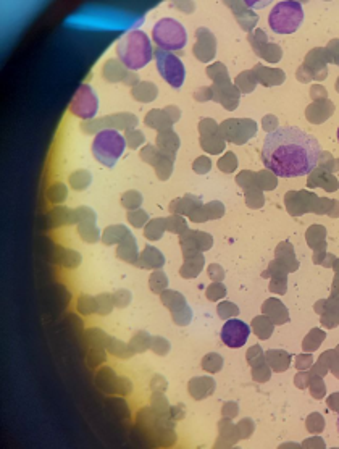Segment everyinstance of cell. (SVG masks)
I'll return each mask as SVG.
<instances>
[{"label": "cell", "mask_w": 339, "mask_h": 449, "mask_svg": "<svg viewBox=\"0 0 339 449\" xmlns=\"http://www.w3.org/2000/svg\"><path fill=\"white\" fill-rule=\"evenodd\" d=\"M320 155L318 141L296 126H281L268 132L262 147L265 168L278 178L310 175L320 163Z\"/></svg>", "instance_id": "obj_1"}, {"label": "cell", "mask_w": 339, "mask_h": 449, "mask_svg": "<svg viewBox=\"0 0 339 449\" xmlns=\"http://www.w3.org/2000/svg\"><path fill=\"white\" fill-rule=\"evenodd\" d=\"M118 62L129 71H138L149 65L153 58V49L149 36L134 29L123 36L117 44Z\"/></svg>", "instance_id": "obj_2"}, {"label": "cell", "mask_w": 339, "mask_h": 449, "mask_svg": "<svg viewBox=\"0 0 339 449\" xmlns=\"http://www.w3.org/2000/svg\"><path fill=\"white\" fill-rule=\"evenodd\" d=\"M126 139L123 134H120L118 129L105 128L100 129L94 141H92V155L96 157L99 163H102L107 168H113L121 159V155L126 150Z\"/></svg>", "instance_id": "obj_3"}, {"label": "cell", "mask_w": 339, "mask_h": 449, "mask_svg": "<svg viewBox=\"0 0 339 449\" xmlns=\"http://www.w3.org/2000/svg\"><path fill=\"white\" fill-rule=\"evenodd\" d=\"M152 40L160 50L178 52L188 44V31L178 19L162 18L152 28Z\"/></svg>", "instance_id": "obj_4"}, {"label": "cell", "mask_w": 339, "mask_h": 449, "mask_svg": "<svg viewBox=\"0 0 339 449\" xmlns=\"http://www.w3.org/2000/svg\"><path fill=\"white\" fill-rule=\"evenodd\" d=\"M304 23V8L296 0L278 2L268 15V26L276 34H292Z\"/></svg>", "instance_id": "obj_5"}, {"label": "cell", "mask_w": 339, "mask_h": 449, "mask_svg": "<svg viewBox=\"0 0 339 449\" xmlns=\"http://www.w3.org/2000/svg\"><path fill=\"white\" fill-rule=\"evenodd\" d=\"M153 58H155V65L160 76L171 87L179 89L184 84V79H186V68H184V63L179 60V57H176L173 52H165V50L157 49L153 52Z\"/></svg>", "instance_id": "obj_6"}, {"label": "cell", "mask_w": 339, "mask_h": 449, "mask_svg": "<svg viewBox=\"0 0 339 449\" xmlns=\"http://www.w3.org/2000/svg\"><path fill=\"white\" fill-rule=\"evenodd\" d=\"M70 111L79 120H92L99 111V96L89 84H81L70 102Z\"/></svg>", "instance_id": "obj_7"}, {"label": "cell", "mask_w": 339, "mask_h": 449, "mask_svg": "<svg viewBox=\"0 0 339 449\" xmlns=\"http://www.w3.org/2000/svg\"><path fill=\"white\" fill-rule=\"evenodd\" d=\"M249 334H251L249 325L244 323L242 320H238V319L226 320V323L221 328V333H220L221 341L231 349L242 348V346L247 343Z\"/></svg>", "instance_id": "obj_8"}, {"label": "cell", "mask_w": 339, "mask_h": 449, "mask_svg": "<svg viewBox=\"0 0 339 449\" xmlns=\"http://www.w3.org/2000/svg\"><path fill=\"white\" fill-rule=\"evenodd\" d=\"M102 76H104L108 83H123L134 87L138 84V78L132 71L126 70L123 65H118L117 60H110L104 65V71H102Z\"/></svg>", "instance_id": "obj_9"}, {"label": "cell", "mask_w": 339, "mask_h": 449, "mask_svg": "<svg viewBox=\"0 0 339 449\" xmlns=\"http://www.w3.org/2000/svg\"><path fill=\"white\" fill-rule=\"evenodd\" d=\"M113 125L115 128H121V129H131V126H134L138 123V118L134 115H128V114H121V115H111V117H105V118H100L97 120L96 123L92 121L91 126L92 129H99L102 126V129H104V126L107 125Z\"/></svg>", "instance_id": "obj_10"}, {"label": "cell", "mask_w": 339, "mask_h": 449, "mask_svg": "<svg viewBox=\"0 0 339 449\" xmlns=\"http://www.w3.org/2000/svg\"><path fill=\"white\" fill-rule=\"evenodd\" d=\"M215 391V381L207 376H197L189 381V393L194 399H205V397L212 396Z\"/></svg>", "instance_id": "obj_11"}, {"label": "cell", "mask_w": 339, "mask_h": 449, "mask_svg": "<svg viewBox=\"0 0 339 449\" xmlns=\"http://www.w3.org/2000/svg\"><path fill=\"white\" fill-rule=\"evenodd\" d=\"M117 257L125 260L128 263H138V259H139V252H138V242L134 239V236H129L121 241L118 244L117 248Z\"/></svg>", "instance_id": "obj_12"}, {"label": "cell", "mask_w": 339, "mask_h": 449, "mask_svg": "<svg viewBox=\"0 0 339 449\" xmlns=\"http://www.w3.org/2000/svg\"><path fill=\"white\" fill-rule=\"evenodd\" d=\"M165 263V257L162 256V252H159L155 248L147 246L141 254L138 259V265L142 268H160L162 265Z\"/></svg>", "instance_id": "obj_13"}, {"label": "cell", "mask_w": 339, "mask_h": 449, "mask_svg": "<svg viewBox=\"0 0 339 449\" xmlns=\"http://www.w3.org/2000/svg\"><path fill=\"white\" fill-rule=\"evenodd\" d=\"M129 230L125 224H111V227L105 228L104 234H102V242L111 246V244H120L121 241H125L129 236Z\"/></svg>", "instance_id": "obj_14"}, {"label": "cell", "mask_w": 339, "mask_h": 449, "mask_svg": "<svg viewBox=\"0 0 339 449\" xmlns=\"http://www.w3.org/2000/svg\"><path fill=\"white\" fill-rule=\"evenodd\" d=\"M131 97L139 102H152L157 97V87L152 83H149V81H146V83H138L131 89Z\"/></svg>", "instance_id": "obj_15"}, {"label": "cell", "mask_w": 339, "mask_h": 449, "mask_svg": "<svg viewBox=\"0 0 339 449\" xmlns=\"http://www.w3.org/2000/svg\"><path fill=\"white\" fill-rule=\"evenodd\" d=\"M266 362L275 372H284L291 362V355L284 351H268L266 352Z\"/></svg>", "instance_id": "obj_16"}, {"label": "cell", "mask_w": 339, "mask_h": 449, "mask_svg": "<svg viewBox=\"0 0 339 449\" xmlns=\"http://www.w3.org/2000/svg\"><path fill=\"white\" fill-rule=\"evenodd\" d=\"M91 181H92V176L87 170H76L71 173L68 178L70 186L75 191H86L91 185Z\"/></svg>", "instance_id": "obj_17"}, {"label": "cell", "mask_w": 339, "mask_h": 449, "mask_svg": "<svg viewBox=\"0 0 339 449\" xmlns=\"http://www.w3.org/2000/svg\"><path fill=\"white\" fill-rule=\"evenodd\" d=\"M165 230H167V223H165V220H163V218L150 220L146 224V228H144V236H146L147 239H150V241H159Z\"/></svg>", "instance_id": "obj_18"}, {"label": "cell", "mask_w": 339, "mask_h": 449, "mask_svg": "<svg viewBox=\"0 0 339 449\" xmlns=\"http://www.w3.org/2000/svg\"><path fill=\"white\" fill-rule=\"evenodd\" d=\"M171 141H178V138L174 136L173 131H163L160 132V134L157 136V149L162 152V154H167V155H173L174 154V147H171Z\"/></svg>", "instance_id": "obj_19"}, {"label": "cell", "mask_w": 339, "mask_h": 449, "mask_svg": "<svg viewBox=\"0 0 339 449\" xmlns=\"http://www.w3.org/2000/svg\"><path fill=\"white\" fill-rule=\"evenodd\" d=\"M78 233L81 239L86 242H97L100 239V233L96 227V223H79Z\"/></svg>", "instance_id": "obj_20"}, {"label": "cell", "mask_w": 339, "mask_h": 449, "mask_svg": "<svg viewBox=\"0 0 339 449\" xmlns=\"http://www.w3.org/2000/svg\"><path fill=\"white\" fill-rule=\"evenodd\" d=\"M188 259V262L183 265V268H181V277L183 278H194L196 277V275L202 270V263H204V259L200 257L199 260H197V256L194 257L192 260L189 259V257H186Z\"/></svg>", "instance_id": "obj_21"}, {"label": "cell", "mask_w": 339, "mask_h": 449, "mask_svg": "<svg viewBox=\"0 0 339 449\" xmlns=\"http://www.w3.org/2000/svg\"><path fill=\"white\" fill-rule=\"evenodd\" d=\"M150 341L152 340H150V336L147 333L139 331V333H136L134 338L131 340L129 349H131L132 354H134V352H144L147 348H150Z\"/></svg>", "instance_id": "obj_22"}, {"label": "cell", "mask_w": 339, "mask_h": 449, "mask_svg": "<svg viewBox=\"0 0 339 449\" xmlns=\"http://www.w3.org/2000/svg\"><path fill=\"white\" fill-rule=\"evenodd\" d=\"M142 204V196L138 191H126L121 196V206L126 210H136Z\"/></svg>", "instance_id": "obj_23"}, {"label": "cell", "mask_w": 339, "mask_h": 449, "mask_svg": "<svg viewBox=\"0 0 339 449\" xmlns=\"http://www.w3.org/2000/svg\"><path fill=\"white\" fill-rule=\"evenodd\" d=\"M202 367H204V370L205 372H209V373H217V372H220L221 370V367H223V359L218 355V354H209V355H205L204 357V361H202Z\"/></svg>", "instance_id": "obj_24"}, {"label": "cell", "mask_w": 339, "mask_h": 449, "mask_svg": "<svg viewBox=\"0 0 339 449\" xmlns=\"http://www.w3.org/2000/svg\"><path fill=\"white\" fill-rule=\"evenodd\" d=\"M68 196V189L65 185H61V183H55V185L50 186V189L47 191V197L50 202L54 204H61Z\"/></svg>", "instance_id": "obj_25"}, {"label": "cell", "mask_w": 339, "mask_h": 449, "mask_svg": "<svg viewBox=\"0 0 339 449\" xmlns=\"http://www.w3.org/2000/svg\"><path fill=\"white\" fill-rule=\"evenodd\" d=\"M149 284H150V289L153 293H162L163 289L167 288L168 284V280H167V275L160 272V270H155L152 275H150V280H149Z\"/></svg>", "instance_id": "obj_26"}, {"label": "cell", "mask_w": 339, "mask_h": 449, "mask_svg": "<svg viewBox=\"0 0 339 449\" xmlns=\"http://www.w3.org/2000/svg\"><path fill=\"white\" fill-rule=\"evenodd\" d=\"M163 120H165V121H170L168 118H165V114H163V111L152 110L150 114L146 117V125L150 126V128H155V129H163V128L170 126V125H167V123H163Z\"/></svg>", "instance_id": "obj_27"}, {"label": "cell", "mask_w": 339, "mask_h": 449, "mask_svg": "<svg viewBox=\"0 0 339 449\" xmlns=\"http://www.w3.org/2000/svg\"><path fill=\"white\" fill-rule=\"evenodd\" d=\"M325 338V334L320 331V330H313L310 331L309 334H307V338L304 340V351L310 352V351H315L318 346L322 344V340Z\"/></svg>", "instance_id": "obj_28"}, {"label": "cell", "mask_w": 339, "mask_h": 449, "mask_svg": "<svg viewBox=\"0 0 339 449\" xmlns=\"http://www.w3.org/2000/svg\"><path fill=\"white\" fill-rule=\"evenodd\" d=\"M96 305H97L96 312L99 315H107V313L111 312L113 305H115V304H113V298L110 294H100V296H97V298H96Z\"/></svg>", "instance_id": "obj_29"}, {"label": "cell", "mask_w": 339, "mask_h": 449, "mask_svg": "<svg viewBox=\"0 0 339 449\" xmlns=\"http://www.w3.org/2000/svg\"><path fill=\"white\" fill-rule=\"evenodd\" d=\"M60 252H61V256H63V257L60 259V263L63 265V267H68V268H76L78 265H79V262H81V257H79V254H78V252L71 251V249H61Z\"/></svg>", "instance_id": "obj_30"}, {"label": "cell", "mask_w": 339, "mask_h": 449, "mask_svg": "<svg viewBox=\"0 0 339 449\" xmlns=\"http://www.w3.org/2000/svg\"><path fill=\"white\" fill-rule=\"evenodd\" d=\"M162 302L167 305V307H170V309H173V310H176L178 309V305H186L183 299V296H179L178 293H174V291H165L162 294Z\"/></svg>", "instance_id": "obj_31"}, {"label": "cell", "mask_w": 339, "mask_h": 449, "mask_svg": "<svg viewBox=\"0 0 339 449\" xmlns=\"http://www.w3.org/2000/svg\"><path fill=\"white\" fill-rule=\"evenodd\" d=\"M200 142H202V147L207 152H210V154H218V152H221L224 149V142L218 138H213V136H210V139L207 136H202Z\"/></svg>", "instance_id": "obj_32"}, {"label": "cell", "mask_w": 339, "mask_h": 449, "mask_svg": "<svg viewBox=\"0 0 339 449\" xmlns=\"http://www.w3.org/2000/svg\"><path fill=\"white\" fill-rule=\"evenodd\" d=\"M126 217H128L129 224H132V227H134V228H142L144 224L147 223V218H149L147 212H146V210H141V209L129 210Z\"/></svg>", "instance_id": "obj_33"}, {"label": "cell", "mask_w": 339, "mask_h": 449, "mask_svg": "<svg viewBox=\"0 0 339 449\" xmlns=\"http://www.w3.org/2000/svg\"><path fill=\"white\" fill-rule=\"evenodd\" d=\"M252 328H255V333L259 338H268L270 333H272V323L268 322V319L259 317V319L254 320Z\"/></svg>", "instance_id": "obj_34"}, {"label": "cell", "mask_w": 339, "mask_h": 449, "mask_svg": "<svg viewBox=\"0 0 339 449\" xmlns=\"http://www.w3.org/2000/svg\"><path fill=\"white\" fill-rule=\"evenodd\" d=\"M305 425H307V430H309L310 433H320L325 428V420H323L322 414L313 412L309 415V418H307Z\"/></svg>", "instance_id": "obj_35"}, {"label": "cell", "mask_w": 339, "mask_h": 449, "mask_svg": "<svg viewBox=\"0 0 339 449\" xmlns=\"http://www.w3.org/2000/svg\"><path fill=\"white\" fill-rule=\"evenodd\" d=\"M141 159H142L144 162H147V163H150V165L155 167V165H157V162H159V159H160V150H159L157 147H153V146L147 144V146H144L142 150H141Z\"/></svg>", "instance_id": "obj_36"}, {"label": "cell", "mask_w": 339, "mask_h": 449, "mask_svg": "<svg viewBox=\"0 0 339 449\" xmlns=\"http://www.w3.org/2000/svg\"><path fill=\"white\" fill-rule=\"evenodd\" d=\"M97 305H96V298H91V296H81L78 299V310L84 315H89L92 312H96Z\"/></svg>", "instance_id": "obj_37"}, {"label": "cell", "mask_w": 339, "mask_h": 449, "mask_svg": "<svg viewBox=\"0 0 339 449\" xmlns=\"http://www.w3.org/2000/svg\"><path fill=\"white\" fill-rule=\"evenodd\" d=\"M113 298V304H115V307H120V309H125L129 305L131 302V293L128 289H118L111 294Z\"/></svg>", "instance_id": "obj_38"}, {"label": "cell", "mask_w": 339, "mask_h": 449, "mask_svg": "<svg viewBox=\"0 0 339 449\" xmlns=\"http://www.w3.org/2000/svg\"><path fill=\"white\" fill-rule=\"evenodd\" d=\"M309 386H310V394L315 397V399H322V397H325L326 390H325L323 380L320 378V376H312L310 381H309Z\"/></svg>", "instance_id": "obj_39"}, {"label": "cell", "mask_w": 339, "mask_h": 449, "mask_svg": "<svg viewBox=\"0 0 339 449\" xmlns=\"http://www.w3.org/2000/svg\"><path fill=\"white\" fill-rule=\"evenodd\" d=\"M108 343V351L111 352V354H115V355H118V357H128L129 354H132L131 352V349H129V346H126V344H121V343H118L117 340H110V341H107Z\"/></svg>", "instance_id": "obj_40"}, {"label": "cell", "mask_w": 339, "mask_h": 449, "mask_svg": "<svg viewBox=\"0 0 339 449\" xmlns=\"http://www.w3.org/2000/svg\"><path fill=\"white\" fill-rule=\"evenodd\" d=\"M125 139H126V144H128L129 149H138L142 144V142H144L142 132L138 131V129H128Z\"/></svg>", "instance_id": "obj_41"}, {"label": "cell", "mask_w": 339, "mask_h": 449, "mask_svg": "<svg viewBox=\"0 0 339 449\" xmlns=\"http://www.w3.org/2000/svg\"><path fill=\"white\" fill-rule=\"evenodd\" d=\"M236 165H238V159H236L234 154H231V152H228V154H226L223 159H220V162H218V168L224 173H231L236 168Z\"/></svg>", "instance_id": "obj_42"}, {"label": "cell", "mask_w": 339, "mask_h": 449, "mask_svg": "<svg viewBox=\"0 0 339 449\" xmlns=\"http://www.w3.org/2000/svg\"><path fill=\"white\" fill-rule=\"evenodd\" d=\"M150 349L153 352H157L159 355H165L167 351H168V343H167V340H163V338H152Z\"/></svg>", "instance_id": "obj_43"}, {"label": "cell", "mask_w": 339, "mask_h": 449, "mask_svg": "<svg viewBox=\"0 0 339 449\" xmlns=\"http://www.w3.org/2000/svg\"><path fill=\"white\" fill-rule=\"evenodd\" d=\"M165 223H167V230H170V231H176V233H179V231H183V230H186V221L181 220L179 217L167 218Z\"/></svg>", "instance_id": "obj_44"}, {"label": "cell", "mask_w": 339, "mask_h": 449, "mask_svg": "<svg viewBox=\"0 0 339 449\" xmlns=\"http://www.w3.org/2000/svg\"><path fill=\"white\" fill-rule=\"evenodd\" d=\"M224 294H226V288L221 286V284H218V283L212 284V286L207 289V298L212 299V301H217V299L223 298Z\"/></svg>", "instance_id": "obj_45"}, {"label": "cell", "mask_w": 339, "mask_h": 449, "mask_svg": "<svg viewBox=\"0 0 339 449\" xmlns=\"http://www.w3.org/2000/svg\"><path fill=\"white\" fill-rule=\"evenodd\" d=\"M236 430L241 432L239 433V438H247L252 435V430H254V423L249 420V418H245V420L239 422V425L236 426Z\"/></svg>", "instance_id": "obj_46"}, {"label": "cell", "mask_w": 339, "mask_h": 449, "mask_svg": "<svg viewBox=\"0 0 339 449\" xmlns=\"http://www.w3.org/2000/svg\"><path fill=\"white\" fill-rule=\"evenodd\" d=\"M218 313L221 319H228L231 317V315H236L238 313V307H234L233 304H228V302H223L220 307H218Z\"/></svg>", "instance_id": "obj_47"}, {"label": "cell", "mask_w": 339, "mask_h": 449, "mask_svg": "<svg viewBox=\"0 0 339 449\" xmlns=\"http://www.w3.org/2000/svg\"><path fill=\"white\" fill-rule=\"evenodd\" d=\"M210 167H212L210 160H207L205 157H199L196 162H194V165H192V168L196 170L197 173H200V175H204V173H207V171L210 170Z\"/></svg>", "instance_id": "obj_48"}, {"label": "cell", "mask_w": 339, "mask_h": 449, "mask_svg": "<svg viewBox=\"0 0 339 449\" xmlns=\"http://www.w3.org/2000/svg\"><path fill=\"white\" fill-rule=\"evenodd\" d=\"M238 412H239V407H238V404L236 402H226L224 406H223V409H221V414H223V417L224 418H233V417H236L238 415Z\"/></svg>", "instance_id": "obj_49"}, {"label": "cell", "mask_w": 339, "mask_h": 449, "mask_svg": "<svg viewBox=\"0 0 339 449\" xmlns=\"http://www.w3.org/2000/svg\"><path fill=\"white\" fill-rule=\"evenodd\" d=\"M252 375H254V378H255V381H259V383H265L266 380L270 378V370L266 369V367L263 365L262 367V370H259V367H254V370H252Z\"/></svg>", "instance_id": "obj_50"}, {"label": "cell", "mask_w": 339, "mask_h": 449, "mask_svg": "<svg viewBox=\"0 0 339 449\" xmlns=\"http://www.w3.org/2000/svg\"><path fill=\"white\" fill-rule=\"evenodd\" d=\"M296 386L297 388H305V386H309V381H310V375L309 373H305V372H301V373H297L296 375Z\"/></svg>", "instance_id": "obj_51"}, {"label": "cell", "mask_w": 339, "mask_h": 449, "mask_svg": "<svg viewBox=\"0 0 339 449\" xmlns=\"http://www.w3.org/2000/svg\"><path fill=\"white\" fill-rule=\"evenodd\" d=\"M310 364H312V357L310 355H299L296 359V365H297V369H299V370L309 369Z\"/></svg>", "instance_id": "obj_52"}, {"label": "cell", "mask_w": 339, "mask_h": 449, "mask_svg": "<svg viewBox=\"0 0 339 449\" xmlns=\"http://www.w3.org/2000/svg\"><path fill=\"white\" fill-rule=\"evenodd\" d=\"M302 446L304 447H325V443L322 438H315V440H305Z\"/></svg>", "instance_id": "obj_53"}, {"label": "cell", "mask_w": 339, "mask_h": 449, "mask_svg": "<svg viewBox=\"0 0 339 449\" xmlns=\"http://www.w3.org/2000/svg\"><path fill=\"white\" fill-rule=\"evenodd\" d=\"M209 275L212 278H215V280H220V278H223V270L218 267V265H212V267L209 268Z\"/></svg>", "instance_id": "obj_54"}, {"label": "cell", "mask_w": 339, "mask_h": 449, "mask_svg": "<svg viewBox=\"0 0 339 449\" xmlns=\"http://www.w3.org/2000/svg\"><path fill=\"white\" fill-rule=\"evenodd\" d=\"M328 404H330V407L333 411H339V393L333 394L330 399H328Z\"/></svg>", "instance_id": "obj_55"}, {"label": "cell", "mask_w": 339, "mask_h": 449, "mask_svg": "<svg viewBox=\"0 0 339 449\" xmlns=\"http://www.w3.org/2000/svg\"><path fill=\"white\" fill-rule=\"evenodd\" d=\"M336 426H337V433H339V417H337V422H336Z\"/></svg>", "instance_id": "obj_56"}, {"label": "cell", "mask_w": 339, "mask_h": 449, "mask_svg": "<svg viewBox=\"0 0 339 449\" xmlns=\"http://www.w3.org/2000/svg\"><path fill=\"white\" fill-rule=\"evenodd\" d=\"M337 141H339V128H337Z\"/></svg>", "instance_id": "obj_57"}]
</instances>
